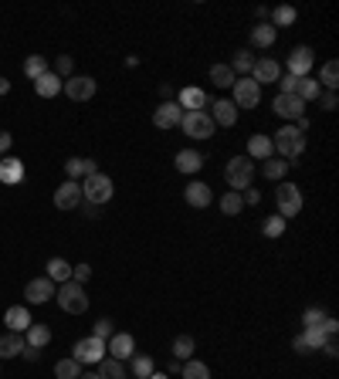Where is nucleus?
I'll return each instance as SVG.
<instances>
[{"label":"nucleus","instance_id":"f257e3e1","mask_svg":"<svg viewBox=\"0 0 339 379\" xmlns=\"http://www.w3.org/2000/svg\"><path fill=\"white\" fill-rule=\"evenodd\" d=\"M272 146H275V152L285 163H292V159H299L306 152V132H299L295 125H282L275 139H272Z\"/></svg>","mask_w":339,"mask_h":379},{"label":"nucleus","instance_id":"f03ea898","mask_svg":"<svg viewBox=\"0 0 339 379\" xmlns=\"http://www.w3.org/2000/svg\"><path fill=\"white\" fill-rule=\"evenodd\" d=\"M112 193H116V186H112V180H109L106 173H92V176H85V180H82V200H85V203H92V207L109 203Z\"/></svg>","mask_w":339,"mask_h":379},{"label":"nucleus","instance_id":"7ed1b4c3","mask_svg":"<svg viewBox=\"0 0 339 379\" xmlns=\"http://www.w3.org/2000/svg\"><path fill=\"white\" fill-rule=\"evenodd\" d=\"M224 180H228V186H231L234 193L248 190L251 180H255V163H251L248 156H234L231 163L224 166Z\"/></svg>","mask_w":339,"mask_h":379},{"label":"nucleus","instance_id":"20e7f679","mask_svg":"<svg viewBox=\"0 0 339 379\" xmlns=\"http://www.w3.org/2000/svg\"><path fill=\"white\" fill-rule=\"evenodd\" d=\"M55 298H58V305H62V312H68V315L89 312V295H85V288H82L78 281H65L62 288L55 291Z\"/></svg>","mask_w":339,"mask_h":379},{"label":"nucleus","instance_id":"39448f33","mask_svg":"<svg viewBox=\"0 0 339 379\" xmlns=\"http://www.w3.org/2000/svg\"><path fill=\"white\" fill-rule=\"evenodd\" d=\"M275 203H278V217H282V220H292V217L302 213V190H299L295 183H278Z\"/></svg>","mask_w":339,"mask_h":379},{"label":"nucleus","instance_id":"423d86ee","mask_svg":"<svg viewBox=\"0 0 339 379\" xmlns=\"http://www.w3.org/2000/svg\"><path fill=\"white\" fill-rule=\"evenodd\" d=\"M180 125H184V132L190 139H211L217 132V125H214V119H211L207 108H201V112H184Z\"/></svg>","mask_w":339,"mask_h":379},{"label":"nucleus","instance_id":"0eeeda50","mask_svg":"<svg viewBox=\"0 0 339 379\" xmlns=\"http://www.w3.org/2000/svg\"><path fill=\"white\" fill-rule=\"evenodd\" d=\"M72 359L82 366H95L106 359V342L102 339H95V335H89V339H78L75 349H72Z\"/></svg>","mask_w":339,"mask_h":379},{"label":"nucleus","instance_id":"6e6552de","mask_svg":"<svg viewBox=\"0 0 339 379\" xmlns=\"http://www.w3.org/2000/svg\"><path fill=\"white\" fill-rule=\"evenodd\" d=\"M238 108H258V102H262V85L255 81V78H238L234 81V98H231Z\"/></svg>","mask_w":339,"mask_h":379},{"label":"nucleus","instance_id":"1a4fd4ad","mask_svg":"<svg viewBox=\"0 0 339 379\" xmlns=\"http://www.w3.org/2000/svg\"><path fill=\"white\" fill-rule=\"evenodd\" d=\"M62 91L68 95V98H72V102H89V98H95L99 85H95L92 75H72L62 85Z\"/></svg>","mask_w":339,"mask_h":379},{"label":"nucleus","instance_id":"9d476101","mask_svg":"<svg viewBox=\"0 0 339 379\" xmlns=\"http://www.w3.org/2000/svg\"><path fill=\"white\" fill-rule=\"evenodd\" d=\"M289 75L292 78H306L309 72H312V64H316V55H312V47L309 45H299L292 47V55H289Z\"/></svg>","mask_w":339,"mask_h":379},{"label":"nucleus","instance_id":"9b49d317","mask_svg":"<svg viewBox=\"0 0 339 379\" xmlns=\"http://www.w3.org/2000/svg\"><path fill=\"white\" fill-rule=\"evenodd\" d=\"M106 352H109V359L126 363V359H133V352H136V339L129 332H112V339L106 342Z\"/></svg>","mask_w":339,"mask_h":379},{"label":"nucleus","instance_id":"f8f14e48","mask_svg":"<svg viewBox=\"0 0 339 379\" xmlns=\"http://www.w3.org/2000/svg\"><path fill=\"white\" fill-rule=\"evenodd\" d=\"M55 207L58 210H78L82 207V183L65 180L58 190H55Z\"/></svg>","mask_w":339,"mask_h":379},{"label":"nucleus","instance_id":"ddd939ff","mask_svg":"<svg viewBox=\"0 0 339 379\" xmlns=\"http://www.w3.org/2000/svg\"><path fill=\"white\" fill-rule=\"evenodd\" d=\"M55 281H51V278H31V281H28V288H24V298H28V302L31 305H45L48 298H55Z\"/></svg>","mask_w":339,"mask_h":379},{"label":"nucleus","instance_id":"4468645a","mask_svg":"<svg viewBox=\"0 0 339 379\" xmlns=\"http://www.w3.org/2000/svg\"><path fill=\"white\" fill-rule=\"evenodd\" d=\"M272 108H275L282 119H289V125H292L295 119H302V115H306V102H299L295 95H275Z\"/></svg>","mask_w":339,"mask_h":379},{"label":"nucleus","instance_id":"2eb2a0df","mask_svg":"<svg viewBox=\"0 0 339 379\" xmlns=\"http://www.w3.org/2000/svg\"><path fill=\"white\" fill-rule=\"evenodd\" d=\"M184 119V108L177 106V102H163V106L153 112V125L156 129H177Z\"/></svg>","mask_w":339,"mask_h":379},{"label":"nucleus","instance_id":"dca6fc26","mask_svg":"<svg viewBox=\"0 0 339 379\" xmlns=\"http://www.w3.org/2000/svg\"><path fill=\"white\" fill-rule=\"evenodd\" d=\"M0 183H4V186L24 183V163H21L17 156H4V159H0Z\"/></svg>","mask_w":339,"mask_h":379},{"label":"nucleus","instance_id":"f3484780","mask_svg":"<svg viewBox=\"0 0 339 379\" xmlns=\"http://www.w3.org/2000/svg\"><path fill=\"white\" fill-rule=\"evenodd\" d=\"M184 200L190 203V207H194V210H204V207H211V200H214V197H211V186H207V183L194 180L184 190Z\"/></svg>","mask_w":339,"mask_h":379},{"label":"nucleus","instance_id":"a211bd4d","mask_svg":"<svg viewBox=\"0 0 339 379\" xmlns=\"http://www.w3.org/2000/svg\"><path fill=\"white\" fill-rule=\"evenodd\" d=\"M211 119H214V125H234L238 122V106H234L231 98H217L214 106H211Z\"/></svg>","mask_w":339,"mask_h":379},{"label":"nucleus","instance_id":"6ab92c4d","mask_svg":"<svg viewBox=\"0 0 339 379\" xmlns=\"http://www.w3.org/2000/svg\"><path fill=\"white\" fill-rule=\"evenodd\" d=\"M65 173H68V180L82 183L85 176H92V173H99V166H95V159H85V156H72V159L65 163Z\"/></svg>","mask_w":339,"mask_h":379},{"label":"nucleus","instance_id":"aec40b11","mask_svg":"<svg viewBox=\"0 0 339 379\" xmlns=\"http://www.w3.org/2000/svg\"><path fill=\"white\" fill-rule=\"evenodd\" d=\"M278 75H282V68H278V61H272V58H258L255 68H251V78H255L258 85H272V81H278Z\"/></svg>","mask_w":339,"mask_h":379},{"label":"nucleus","instance_id":"412c9836","mask_svg":"<svg viewBox=\"0 0 339 379\" xmlns=\"http://www.w3.org/2000/svg\"><path fill=\"white\" fill-rule=\"evenodd\" d=\"M272 156H275V146H272V139H268V136H262V132H258V136L248 139V159H251V163H255V159H258V163H265V159H272Z\"/></svg>","mask_w":339,"mask_h":379},{"label":"nucleus","instance_id":"4be33fe9","mask_svg":"<svg viewBox=\"0 0 339 379\" xmlns=\"http://www.w3.org/2000/svg\"><path fill=\"white\" fill-rule=\"evenodd\" d=\"M4 325L11 329V332H28L31 329V312L24 308V305H14V308H7V315H4Z\"/></svg>","mask_w":339,"mask_h":379},{"label":"nucleus","instance_id":"5701e85b","mask_svg":"<svg viewBox=\"0 0 339 379\" xmlns=\"http://www.w3.org/2000/svg\"><path fill=\"white\" fill-rule=\"evenodd\" d=\"M173 166L180 169V173H187V176H194V173L204 166V156L197 149H180L177 159H173Z\"/></svg>","mask_w":339,"mask_h":379},{"label":"nucleus","instance_id":"b1692460","mask_svg":"<svg viewBox=\"0 0 339 379\" xmlns=\"http://www.w3.org/2000/svg\"><path fill=\"white\" fill-rule=\"evenodd\" d=\"M24 335L21 332H7V335H0V359H14V356H21L24 352Z\"/></svg>","mask_w":339,"mask_h":379},{"label":"nucleus","instance_id":"393cba45","mask_svg":"<svg viewBox=\"0 0 339 379\" xmlns=\"http://www.w3.org/2000/svg\"><path fill=\"white\" fill-rule=\"evenodd\" d=\"M177 106L187 108V112H201V108H207V91L204 89H184Z\"/></svg>","mask_w":339,"mask_h":379},{"label":"nucleus","instance_id":"a878e982","mask_svg":"<svg viewBox=\"0 0 339 379\" xmlns=\"http://www.w3.org/2000/svg\"><path fill=\"white\" fill-rule=\"evenodd\" d=\"M319 81H316V78L312 75H306V78H295V98H299V102H312V98H319Z\"/></svg>","mask_w":339,"mask_h":379},{"label":"nucleus","instance_id":"bb28decb","mask_svg":"<svg viewBox=\"0 0 339 379\" xmlns=\"http://www.w3.org/2000/svg\"><path fill=\"white\" fill-rule=\"evenodd\" d=\"M62 85H65L62 78L55 75V72H48V75H41L38 81H34V91H38L41 98H55V95L62 91Z\"/></svg>","mask_w":339,"mask_h":379},{"label":"nucleus","instance_id":"cd10ccee","mask_svg":"<svg viewBox=\"0 0 339 379\" xmlns=\"http://www.w3.org/2000/svg\"><path fill=\"white\" fill-rule=\"evenodd\" d=\"M24 342H28L31 349H45L48 342H51V329H48V325H38V322H31V329L24 332Z\"/></svg>","mask_w":339,"mask_h":379},{"label":"nucleus","instance_id":"c85d7f7f","mask_svg":"<svg viewBox=\"0 0 339 379\" xmlns=\"http://www.w3.org/2000/svg\"><path fill=\"white\" fill-rule=\"evenodd\" d=\"M319 89H326V91H336L339 89V61H326L323 64V72H319Z\"/></svg>","mask_w":339,"mask_h":379},{"label":"nucleus","instance_id":"c756f323","mask_svg":"<svg viewBox=\"0 0 339 379\" xmlns=\"http://www.w3.org/2000/svg\"><path fill=\"white\" fill-rule=\"evenodd\" d=\"M234 81H238V75L231 72V64H214L211 68V85L214 89H234Z\"/></svg>","mask_w":339,"mask_h":379},{"label":"nucleus","instance_id":"7c9ffc66","mask_svg":"<svg viewBox=\"0 0 339 379\" xmlns=\"http://www.w3.org/2000/svg\"><path fill=\"white\" fill-rule=\"evenodd\" d=\"M45 278H51V281H55V285H58V281H72V264H68V261L65 258H51L48 261V274Z\"/></svg>","mask_w":339,"mask_h":379},{"label":"nucleus","instance_id":"2f4dec72","mask_svg":"<svg viewBox=\"0 0 339 379\" xmlns=\"http://www.w3.org/2000/svg\"><path fill=\"white\" fill-rule=\"evenodd\" d=\"M275 41H278V30L272 28L268 21H265V24H258V28L251 30V45H255V47H272Z\"/></svg>","mask_w":339,"mask_h":379},{"label":"nucleus","instance_id":"473e14b6","mask_svg":"<svg viewBox=\"0 0 339 379\" xmlns=\"http://www.w3.org/2000/svg\"><path fill=\"white\" fill-rule=\"evenodd\" d=\"M289 166L292 163H285L282 156H272V159H265V180H275V183H282L285 180V173H289Z\"/></svg>","mask_w":339,"mask_h":379},{"label":"nucleus","instance_id":"72a5a7b5","mask_svg":"<svg viewBox=\"0 0 339 379\" xmlns=\"http://www.w3.org/2000/svg\"><path fill=\"white\" fill-rule=\"evenodd\" d=\"M194 349H197V342H194L190 335H177V339H173V356H177V363L194 359Z\"/></svg>","mask_w":339,"mask_h":379},{"label":"nucleus","instance_id":"f704fd0d","mask_svg":"<svg viewBox=\"0 0 339 379\" xmlns=\"http://www.w3.org/2000/svg\"><path fill=\"white\" fill-rule=\"evenodd\" d=\"M299 21V11L295 7H289V4H282V7H275L272 11V28H289V24H295Z\"/></svg>","mask_w":339,"mask_h":379},{"label":"nucleus","instance_id":"c9c22d12","mask_svg":"<svg viewBox=\"0 0 339 379\" xmlns=\"http://www.w3.org/2000/svg\"><path fill=\"white\" fill-rule=\"evenodd\" d=\"M129 369H133V379H150L156 373L150 356H133V359H129Z\"/></svg>","mask_w":339,"mask_h":379},{"label":"nucleus","instance_id":"e433bc0d","mask_svg":"<svg viewBox=\"0 0 339 379\" xmlns=\"http://www.w3.org/2000/svg\"><path fill=\"white\" fill-rule=\"evenodd\" d=\"M255 55H251V51H238V55H234V64H231V72L238 78H248L251 75V68H255Z\"/></svg>","mask_w":339,"mask_h":379},{"label":"nucleus","instance_id":"4c0bfd02","mask_svg":"<svg viewBox=\"0 0 339 379\" xmlns=\"http://www.w3.org/2000/svg\"><path fill=\"white\" fill-rule=\"evenodd\" d=\"M55 376L58 379H78L82 376V363H75L72 356H68V359H58V363H55Z\"/></svg>","mask_w":339,"mask_h":379},{"label":"nucleus","instance_id":"58836bf2","mask_svg":"<svg viewBox=\"0 0 339 379\" xmlns=\"http://www.w3.org/2000/svg\"><path fill=\"white\" fill-rule=\"evenodd\" d=\"M180 373H184V379H211V369H207V363H201V359H187V363L180 366Z\"/></svg>","mask_w":339,"mask_h":379},{"label":"nucleus","instance_id":"ea45409f","mask_svg":"<svg viewBox=\"0 0 339 379\" xmlns=\"http://www.w3.org/2000/svg\"><path fill=\"white\" fill-rule=\"evenodd\" d=\"M24 75L31 78V81H38L41 75H48V58H41V55H31V58L24 61Z\"/></svg>","mask_w":339,"mask_h":379},{"label":"nucleus","instance_id":"a19ab883","mask_svg":"<svg viewBox=\"0 0 339 379\" xmlns=\"http://www.w3.org/2000/svg\"><path fill=\"white\" fill-rule=\"evenodd\" d=\"M221 210L228 213V217H238V213L245 210V200H241V193H234V190H228V193L221 197Z\"/></svg>","mask_w":339,"mask_h":379},{"label":"nucleus","instance_id":"79ce46f5","mask_svg":"<svg viewBox=\"0 0 339 379\" xmlns=\"http://www.w3.org/2000/svg\"><path fill=\"white\" fill-rule=\"evenodd\" d=\"M102 369H99V379H126V369L119 359H102Z\"/></svg>","mask_w":339,"mask_h":379},{"label":"nucleus","instance_id":"37998d69","mask_svg":"<svg viewBox=\"0 0 339 379\" xmlns=\"http://www.w3.org/2000/svg\"><path fill=\"white\" fill-rule=\"evenodd\" d=\"M285 224H289V220H282V217H268V220H265L262 224V230H265V237H282V234H285Z\"/></svg>","mask_w":339,"mask_h":379},{"label":"nucleus","instance_id":"c03bdc74","mask_svg":"<svg viewBox=\"0 0 339 379\" xmlns=\"http://www.w3.org/2000/svg\"><path fill=\"white\" fill-rule=\"evenodd\" d=\"M72 68H75V61L68 58V55H58V61H55V75L62 78V81H68V78H72Z\"/></svg>","mask_w":339,"mask_h":379},{"label":"nucleus","instance_id":"a18cd8bd","mask_svg":"<svg viewBox=\"0 0 339 379\" xmlns=\"http://www.w3.org/2000/svg\"><path fill=\"white\" fill-rule=\"evenodd\" d=\"M323 322H326L323 308H306V315H302V325H306V329H316V325H323Z\"/></svg>","mask_w":339,"mask_h":379},{"label":"nucleus","instance_id":"49530a36","mask_svg":"<svg viewBox=\"0 0 339 379\" xmlns=\"http://www.w3.org/2000/svg\"><path fill=\"white\" fill-rule=\"evenodd\" d=\"M92 335H95V339H102V342H109V339H112V322H109V319H99L92 325Z\"/></svg>","mask_w":339,"mask_h":379},{"label":"nucleus","instance_id":"de8ad7c7","mask_svg":"<svg viewBox=\"0 0 339 379\" xmlns=\"http://www.w3.org/2000/svg\"><path fill=\"white\" fill-rule=\"evenodd\" d=\"M336 106H339L336 91H319V108H323V112H333Z\"/></svg>","mask_w":339,"mask_h":379},{"label":"nucleus","instance_id":"09e8293b","mask_svg":"<svg viewBox=\"0 0 339 379\" xmlns=\"http://www.w3.org/2000/svg\"><path fill=\"white\" fill-rule=\"evenodd\" d=\"M89 278H92V268H89V264H75V268H72V281L85 285Z\"/></svg>","mask_w":339,"mask_h":379},{"label":"nucleus","instance_id":"8fccbe9b","mask_svg":"<svg viewBox=\"0 0 339 379\" xmlns=\"http://www.w3.org/2000/svg\"><path fill=\"white\" fill-rule=\"evenodd\" d=\"M319 352H326V356H329V359H336V356H339L336 335H326V342H323V349H319Z\"/></svg>","mask_w":339,"mask_h":379},{"label":"nucleus","instance_id":"3c124183","mask_svg":"<svg viewBox=\"0 0 339 379\" xmlns=\"http://www.w3.org/2000/svg\"><path fill=\"white\" fill-rule=\"evenodd\" d=\"M11 142H14V136L0 129V156H7V152H11Z\"/></svg>","mask_w":339,"mask_h":379},{"label":"nucleus","instance_id":"603ef678","mask_svg":"<svg viewBox=\"0 0 339 379\" xmlns=\"http://www.w3.org/2000/svg\"><path fill=\"white\" fill-rule=\"evenodd\" d=\"M241 200H245V203H258V200H262V193L248 186V190H241Z\"/></svg>","mask_w":339,"mask_h":379},{"label":"nucleus","instance_id":"864d4df0","mask_svg":"<svg viewBox=\"0 0 339 379\" xmlns=\"http://www.w3.org/2000/svg\"><path fill=\"white\" fill-rule=\"evenodd\" d=\"M82 210H85V217H95V213H99V207H92V203H85V200H82Z\"/></svg>","mask_w":339,"mask_h":379},{"label":"nucleus","instance_id":"5fc2aeb1","mask_svg":"<svg viewBox=\"0 0 339 379\" xmlns=\"http://www.w3.org/2000/svg\"><path fill=\"white\" fill-rule=\"evenodd\" d=\"M24 356H28V359H31V363H34V359L41 356V349H31V346H24Z\"/></svg>","mask_w":339,"mask_h":379},{"label":"nucleus","instance_id":"6e6d98bb","mask_svg":"<svg viewBox=\"0 0 339 379\" xmlns=\"http://www.w3.org/2000/svg\"><path fill=\"white\" fill-rule=\"evenodd\" d=\"M7 91H11V81H7V78H0V95H7Z\"/></svg>","mask_w":339,"mask_h":379},{"label":"nucleus","instance_id":"4d7b16f0","mask_svg":"<svg viewBox=\"0 0 339 379\" xmlns=\"http://www.w3.org/2000/svg\"><path fill=\"white\" fill-rule=\"evenodd\" d=\"M78 379H99V373H82Z\"/></svg>","mask_w":339,"mask_h":379},{"label":"nucleus","instance_id":"13d9d810","mask_svg":"<svg viewBox=\"0 0 339 379\" xmlns=\"http://www.w3.org/2000/svg\"><path fill=\"white\" fill-rule=\"evenodd\" d=\"M150 379H170V376H167V373H153V376H150Z\"/></svg>","mask_w":339,"mask_h":379},{"label":"nucleus","instance_id":"bf43d9fd","mask_svg":"<svg viewBox=\"0 0 339 379\" xmlns=\"http://www.w3.org/2000/svg\"><path fill=\"white\" fill-rule=\"evenodd\" d=\"M126 379H129V376H126Z\"/></svg>","mask_w":339,"mask_h":379}]
</instances>
